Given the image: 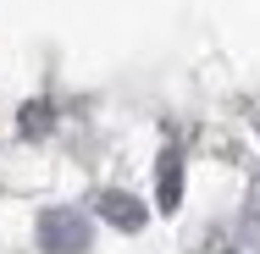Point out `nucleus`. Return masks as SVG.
I'll use <instances>...</instances> for the list:
<instances>
[{
    "mask_svg": "<svg viewBox=\"0 0 260 254\" xmlns=\"http://www.w3.org/2000/svg\"><path fill=\"white\" fill-rule=\"evenodd\" d=\"M39 243L50 254H78L89 243V221H83L78 210H45V215H39Z\"/></svg>",
    "mask_w": 260,
    "mask_h": 254,
    "instance_id": "f257e3e1",
    "label": "nucleus"
},
{
    "mask_svg": "<svg viewBox=\"0 0 260 254\" xmlns=\"http://www.w3.org/2000/svg\"><path fill=\"white\" fill-rule=\"evenodd\" d=\"M183 199V166H177V150L160 155V210H177Z\"/></svg>",
    "mask_w": 260,
    "mask_h": 254,
    "instance_id": "f03ea898",
    "label": "nucleus"
},
{
    "mask_svg": "<svg viewBox=\"0 0 260 254\" xmlns=\"http://www.w3.org/2000/svg\"><path fill=\"white\" fill-rule=\"evenodd\" d=\"M100 210L116 221V227H144V204L139 199H122V194H100Z\"/></svg>",
    "mask_w": 260,
    "mask_h": 254,
    "instance_id": "7ed1b4c3",
    "label": "nucleus"
},
{
    "mask_svg": "<svg viewBox=\"0 0 260 254\" xmlns=\"http://www.w3.org/2000/svg\"><path fill=\"white\" fill-rule=\"evenodd\" d=\"M205 254H260L255 238H244V232H221V238H210Z\"/></svg>",
    "mask_w": 260,
    "mask_h": 254,
    "instance_id": "20e7f679",
    "label": "nucleus"
}]
</instances>
